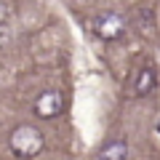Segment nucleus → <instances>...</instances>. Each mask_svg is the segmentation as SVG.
Returning a JSON list of instances; mask_svg holds the SVG:
<instances>
[{
  "mask_svg": "<svg viewBox=\"0 0 160 160\" xmlns=\"http://www.w3.org/2000/svg\"><path fill=\"white\" fill-rule=\"evenodd\" d=\"M8 144H11L13 155H19V158H35L43 149V133L32 126H19L11 131Z\"/></svg>",
  "mask_w": 160,
  "mask_h": 160,
  "instance_id": "1",
  "label": "nucleus"
},
{
  "mask_svg": "<svg viewBox=\"0 0 160 160\" xmlns=\"http://www.w3.org/2000/svg\"><path fill=\"white\" fill-rule=\"evenodd\" d=\"M93 27H96V35L102 40H118L126 32V22H123L120 13H102Z\"/></svg>",
  "mask_w": 160,
  "mask_h": 160,
  "instance_id": "2",
  "label": "nucleus"
},
{
  "mask_svg": "<svg viewBox=\"0 0 160 160\" xmlns=\"http://www.w3.org/2000/svg\"><path fill=\"white\" fill-rule=\"evenodd\" d=\"M59 112H62V93L59 91H46L38 96V102H35V115L38 118L53 120Z\"/></svg>",
  "mask_w": 160,
  "mask_h": 160,
  "instance_id": "3",
  "label": "nucleus"
},
{
  "mask_svg": "<svg viewBox=\"0 0 160 160\" xmlns=\"http://www.w3.org/2000/svg\"><path fill=\"white\" fill-rule=\"evenodd\" d=\"M128 158V144L123 139H115V142L104 144L102 152H99V160H126Z\"/></svg>",
  "mask_w": 160,
  "mask_h": 160,
  "instance_id": "4",
  "label": "nucleus"
},
{
  "mask_svg": "<svg viewBox=\"0 0 160 160\" xmlns=\"http://www.w3.org/2000/svg\"><path fill=\"white\" fill-rule=\"evenodd\" d=\"M152 88H155V69H152V67H142L133 91H136V96H144V93H149Z\"/></svg>",
  "mask_w": 160,
  "mask_h": 160,
  "instance_id": "5",
  "label": "nucleus"
},
{
  "mask_svg": "<svg viewBox=\"0 0 160 160\" xmlns=\"http://www.w3.org/2000/svg\"><path fill=\"white\" fill-rule=\"evenodd\" d=\"M11 40H13V32H11V27L0 24V48H8V46H11Z\"/></svg>",
  "mask_w": 160,
  "mask_h": 160,
  "instance_id": "6",
  "label": "nucleus"
},
{
  "mask_svg": "<svg viewBox=\"0 0 160 160\" xmlns=\"http://www.w3.org/2000/svg\"><path fill=\"white\" fill-rule=\"evenodd\" d=\"M6 19H8V6L0 0V24H6Z\"/></svg>",
  "mask_w": 160,
  "mask_h": 160,
  "instance_id": "7",
  "label": "nucleus"
}]
</instances>
